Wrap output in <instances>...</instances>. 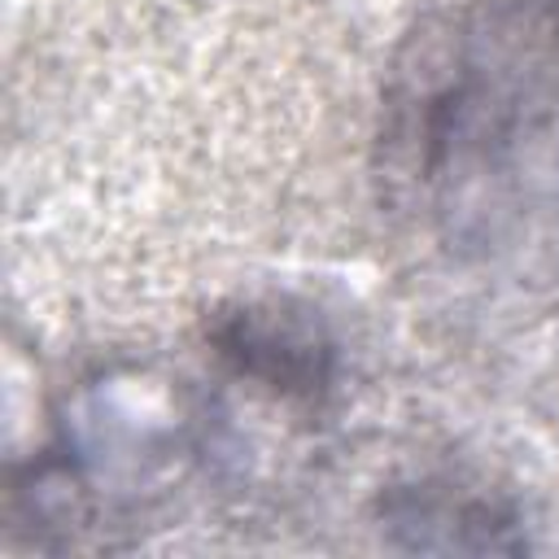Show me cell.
Here are the masks:
<instances>
[{"mask_svg":"<svg viewBox=\"0 0 559 559\" xmlns=\"http://www.w3.org/2000/svg\"><path fill=\"white\" fill-rule=\"evenodd\" d=\"M210 349L227 376L284 406L314 411L336 384V341L301 306L240 301L210 323Z\"/></svg>","mask_w":559,"mask_h":559,"instance_id":"2","label":"cell"},{"mask_svg":"<svg viewBox=\"0 0 559 559\" xmlns=\"http://www.w3.org/2000/svg\"><path fill=\"white\" fill-rule=\"evenodd\" d=\"M384 175L454 245L559 218V0H472L428 22L389 87Z\"/></svg>","mask_w":559,"mask_h":559,"instance_id":"1","label":"cell"}]
</instances>
